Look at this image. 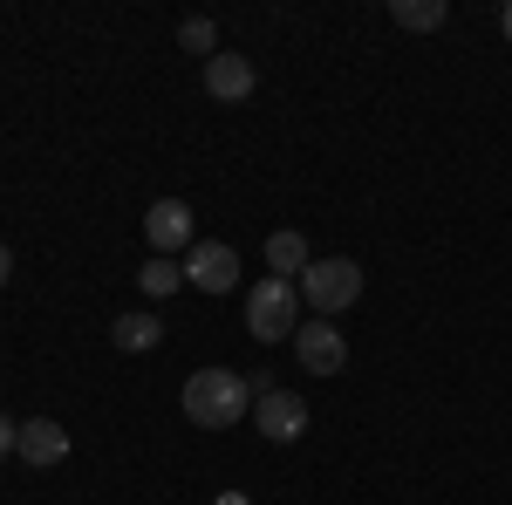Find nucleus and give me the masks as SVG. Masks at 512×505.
<instances>
[{"label": "nucleus", "instance_id": "0eeeda50", "mask_svg": "<svg viewBox=\"0 0 512 505\" xmlns=\"http://www.w3.org/2000/svg\"><path fill=\"white\" fill-rule=\"evenodd\" d=\"M185 280H192L198 294H233L239 287V253L226 239H198L192 253H185Z\"/></svg>", "mask_w": 512, "mask_h": 505}, {"label": "nucleus", "instance_id": "20e7f679", "mask_svg": "<svg viewBox=\"0 0 512 505\" xmlns=\"http://www.w3.org/2000/svg\"><path fill=\"white\" fill-rule=\"evenodd\" d=\"M294 362H301V369H308V376H342V369H349V342H342V328H335V321H301V328H294Z\"/></svg>", "mask_w": 512, "mask_h": 505}, {"label": "nucleus", "instance_id": "f257e3e1", "mask_svg": "<svg viewBox=\"0 0 512 505\" xmlns=\"http://www.w3.org/2000/svg\"><path fill=\"white\" fill-rule=\"evenodd\" d=\"M185 417L198 430H233L239 417H253V376H239V369H198V376H185Z\"/></svg>", "mask_w": 512, "mask_h": 505}, {"label": "nucleus", "instance_id": "dca6fc26", "mask_svg": "<svg viewBox=\"0 0 512 505\" xmlns=\"http://www.w3.org/2000/svg\"><path fill=\"white\" fill-rule=\"evenodd\" d=\"M7 273H14V253H7V246H0V287H7Z\"/></svg>", "mask_w": 512, "mask_h": 505}, {"label": "nucleus", "instance_id": "39448f33", "mask_svg": "<svg viewBox=\"0 0 512 505\" xmlns=\"http://www.w3.org/2000/svg\"><path fill=\"white\" fill-rule=\"evenodd\" d=\"M198 219H192V205L185 198H158L151 212H144V239H151V253L158 260H171V253H192L198 246Z\"/></svg>", "mask_w": 512, "mask_h": 505}, {"label": "nucleus", "instance_id": "7ed1b4c3", "mask_svg": "<svg viewBox=\"0 0 512 505\" xmlns=\"http://www.w3.org/2000/svg\"><path fill=\"white\" fill-rule=\"evenodd\" d=\"M294 287H301V308H315L321 321H335L342 308L362 301V267H355V260H315Z\"/></svg>", "mask_w": 512, "mask_h": 505}, {"label": "nucleus", "instance_id": "f8f14e48", "mask_svg": "<svg viewBox=\"0 0 512 505\" xmlns=\"http://www.w3.org/2000/svg\"><path fill=\"white\" fill-rule=\"evenodd\" d=\"M267 267H274L280 280H294V273L315 267V253H308V239H301V233H274V239H267Z\"/></svg>", "mask_w": 512, "mask_h": 505}, {"label": "nucleus", "instance_id": "f03ea898", "mask_svg": "<svg viewBox=\"0 0 512 505\" xmlns=\"http://www.w3.org/2000/svg\"><path fill=\"white\" fill-rule=\"evenodd\" d=\"M294 328H301V287L280 280V273L253 280V287H246V335H253V342H287Z\"/></svg>", "mask_w": 512, "mask_h": 505}, {"label": "nucleus", "instance_id": "9b49d317", "mask_svg": "<svg viewBox=\"0 0 512 505\" xmlns=\"http://www.w3.org/2000/svg\"><path fill=\"white\" fill-rule=\"evenodd\" d=\"M390 21L403 35H431V28L451 21V7H444V0H390Z\"/></svg>", "mask_w": 512, "mask_h": 505}, {"label": "nucleus", "instance_id": "2eb2a0df", "mask_svg": "<svg viewBox=\"0 0 512 505\" xmlns=\"http://www.w3.org/2000/svg\"><path fill=\"white\" fill-rule=\"evenodd\" d=\"M14 444H21V424H14V417H0V458H14Z\"/></svg>", "mask_w": 512, "mask_h": 505}, {"label": "nucleus", "instance_id": "f3484780", "mask_svg": "<svg viewBox=\"0 0 512 505\" xmlns=\"http://www.w3.org/2000/svg\"><path fill=\"white\" fill-rule=\"evenodd\" d=\"M219 505H253V499H246V492H226V499H219Z\"/></svg>", "mask_w": 512, "mask_h": 505}, {"label": "nucleus", "instance_id": "6e6552de", "mask_svg": "<svg viewBox=\"0 0 512 505\" xmlns=\"http://www.w3.org/2000/svg\"><path fill=\"white\" fill-rule=\"evenodd\" d=\"M253 89H260V69H253L246 55L219 48V55L205 62V96H212V103H246Z\"/></svg>", "mask_w": 512, "mask_h": 505}, {"label": "nucleus", "instance_id": "4468645a", "mask_svg": "<svg viewBox=\"0 0 512 505\" xmlns=\"http://www.w3.org/2000/svg\"><path fill=\"white\" fill-rule=\"evenodd\" d=\"M178 48H192V55L212 62V55H219V28H212L205 14H192V21H178Z\"/></svg>", "mask_w": 512, "mask_h": 505}, {"label": "nucleus", "instance_id": "1a4fd4ad", "mask_svg": "<svg viewBox=\"0 0 512 505\" xmlns=\"http://www.w3.org/2000/svg\"><path fill=\"white\" fill-rule=\"evenodd\" d=\"M14 458H21V465H62V458H69V430L55 424V417H28V424H21V444H14Z\"/></svg>", "mask_w": 512, "mask_h": 505}, {"label": "nucleus", "instance_id": "423d86ee", "mask_svg": "<svg viewBox=\"0 0 512 505\" xmlns=\"http://www.w3.org/2000/svg\"><path fill=\"white\" fill-rule=\"evenodd\" d=\"M253 424H260L267 444H294L308 430V403L294 389H253Z\"/></svg>", "mask_w": 512, "mask_h": 505}, {"label": "nucleus", "instance_id": "9d476101", "mask_svg": "<svg viewBox=\"0 0 512 505\" xmlns=\"http://www.w3.org/2000/svg\"><path fill=\"white\" fill-rule=\"evenodd\" d=\"M110 342H117L123 355H151V349L164 342V321H158V314H117Z\"/></svg>", "mask_w": 512, "mask_h": 505}, {"label": "nucleus", "instance_id": "ddd939ff", "mask_svg": "<svg viewBox=\"0 0 512 505\" xmlns=\"http://www.w3.org/2000/svg\"><path fill=\"white\" fill-rule=\"evenodd\" d=\"M178 280H185V267H178V260H158V253H151V260L137 267V287H144L151 301H164V294H178Z\"/></svg>", "mask_w": 512, "mask_h": 505}, {"label": "nucleus", "instance_id": "a211bd4d", "mask_svg": "<svg viewBox=\"0 0 512 505\" xmlns=\"http://www.w3.org/2000/svg\"><path fill=\"white\" fill-rule=\"evenodd\" d=\"M499 28H506V41H512V0H506V14H499Z\"/></svg>", "mask_w": 512, "mask_h": 505}]
</instances>
